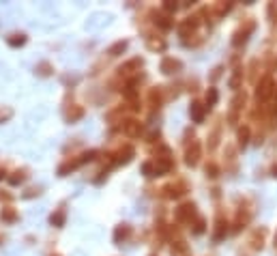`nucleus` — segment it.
Here are the masks:
<instances>
[{
	"label": "nucleus",
	"instance_id": "nucleus-6",
	"mask_svg": "<svg viewBox=\"0 0 277 256\" xmlns=\"http://www.w3.org/2000/svg\"><path fill=\"white\" fill-rule=\"evenodd\" d=\"M80 166H82L80 158H71V160H67V162H62L60 166H58V176H67L69 172H73V170H77Z\"/></svg>",
	"mask_w": 277,
	"mask_h": 256
},
{
	"label": "nucleus",
	"instance_id": "nucleus-25",
	"mask_svg": "<svg viewBox=\"0 0 277 256\" xmlns=\"http://www.w3.org/2000/svg\"><path fill=\"white\" fill-rule=\"evenodd\" d=\"M176 9H179V4H176V2H170V0H166V2H163V6H161V11L166 13V16H170V13H174Z\"/></svg>",
	"mask_w": 277,
	"mask_h": 256
},
{
	"label": "nucleus",
	"instance_id": "nucleus-11",
	"mask_svg": "<svg viewBox=\"0 0 277 256\" xmlns=\"http://www.w3.org/2000/svg\"><path fill=\"white\" fill-rule=\"evenodd\" d=\"M28 179V168H17V170H13V172L9 174V181L11 186H19V183H24Z\"/></svg>",
	"mask_w": 277,
	"mask_h": 256
},
{
	"label": "nucleus",
	"instance_id": "nucleus-10",
	"mask_svg": "<svg viewBox=\"0 0 277 256\" xmlns=\"http://www.w3.org/2000/svg\"><path fill=\"white\" fill-rule=\"evenodd\" d=\"M82 116H84V108H82V106H69V108L65 110L67 123H75V120H80Z\"/></svg>",
	"mask_w": 277,
	"mask_h": 256
},
{
	"label": "nucleus",
	"instance_id": "nucleus-21",
	"mask_svg": "<svg viewBox=\"0 0 277 256\" xmlns=\"http://www.w3.org/2000/svg\"><path fill=\"white\" fill-rule=\"evenodd\" d=\"M191 116H194L196 123H202L204 120V106L202 104H191Z\"/></svg>",
	"mask_w": 277,
	"mask_h": 256
},
{
	"label": "nucleus",
	"instance_id": "nucleus-12",
	"mask_svg": "<svg viewBox=\"0 0 277 256\" xmlns=\"http://www.w3.org/2000/svg\"><path fill=\"white\" fill-rule=\"evenodd\" d=\"M194 204H181L179 209H176V220L179 222H187V220H191V216H194Z\"/></svg>",
	"mask_w": 277,
	"mask_h": 256
},
{
	"label": "nucleus",
	"instance_id": "nucleus-5",
	"mask_svg": "<svg viewBox=\"0 0 277 256\" xmlns=\"http://www.w3.org/2000/svg\"><path fill=\"white\" fill-rule=\"evenodd\" d=\"M159 69L163 71V74L172 76V74H176V71H181V69H183V62H181V60H176V58H170V56H166V58L161 60Z\"/></svg>",
	"mask_w": 277,
	"mask_h": 256
},
{
	"label": "nucleus",
	"instance_id": "nucleus-1",
	"mask_svg": "<svg viewBox=\"0 0 277 256\" xmlns=\"http://www.w3.org/2000/svg\"><path fill=\"white\" fill-rule=\"evenodd\" d=\"M142 65H144V60L140 58H131V60H127L125 65H120L118 67V74H116V78L118 80H123V84H127L129 80H133V78H138L140 76V69H142Z\"/></svg>",
	"mask_w": 277,
	"mask_h": 256
},
{
	"label": "nucleus",
	"instance_id": "nucleus-4",
	"mask_svg": "<svg viewBox=\"0 0 277 256\" xmlns=\"http://www.w3.org/2000/svg\"><path fill=\"white\" fill-rule=\"evenodd\" d=\"M123 132H125V136H129V138H140V134H142V123L136 118H127L125 123H123Z\"/></svg>",
	"mask_w": 277,
	"mask_h": 256
},
{
	"label": "nucleus",
	"instance_id": "nucleus-2",
	"mask_svg": "<svg viewBox=\"0 0 277 256\" xmlns=\"http://www.w3.org/2000/svg\"><path fill=\"white\" fill-rule=\"evenodd\" d=\"M110 158H112V164H116V166H125V164H129L133 158H136V148H133L131 144H123L114 155H110Z\"/></svg>",
	"mask_w": 277,
	"mask_h": 256
},
{
	"label": "nucleus",
	"instance_id": "nucleus-35",
	"mask_svg": "<svg viewBox=\"0 0 277 256\" xmlns=\"http://www.w3.org/2000/svg\"><path fill=\"white\" fill-rule=\"evenodd\" d=\"M52 256H60V254H52Z\"/></svg>",
	"mask_w": 277,
	"mask_h": 256
},
{
	"label": "nucleus",
	"instance_id": "nucleus-15",
	"mask_svg": "<svg viewBox=\"0 0 277 256\" xmlns=\"http://www.w3.org/2000/svg\"><path fill=\"white\" fill-rule=\"evenodd\" d=\"M198 160H200V146L194 144L191 148H187V153H185V162H187L189 166H196Z\"/></svg>",
	"mask_w": 277,
	"mask_h": 256
},
{
	"label": "nucleus",
	"instance_id": "nucleus-19",
	"mask_svg": "<svg viewBox=\"0 0 277 256\" xmlns=\"http://www.w3.org/2000/svg\"><path fill=\"white\" fill-rule=\"evenodd\" d=\"M148 104H151V108H159L161 106V86L151 88V93H148Z\"/></svg>",
	"mask_w": 277,
	"mask_h": 256
},
{
	"label": "nucleus",
	"instance_id": "nucleus-16",
	"mask_svg": "<svg viewBox=\"0 0 277 256\" xmlns=\"http://www.w3.org/2000/svg\"><path fill=\"white\" fill-rule=\"evenodd\" d=\"M146 46H148V50H153V52H163V50H166V41L161 37H146Z\"/></svg>",
	"mask_w": 277,
	"mask_h": 256
},
{
	"label": "nucleus",
	"instance_id": "nucleus-13",
	"mask_svg": "<svg viewBox=\"0 0 277 256\" xmlns=\"http://www.w3.org/2000/svg\"><path fill=\"white\" fill-rule=\"evenodd\" d=\"M127 48H129V41H127V39H120V41H116V44L110 46L108 54H110V56H120V54L127 52Z\"/></svg>",
	"mask_w": 277,
	"mask_h": 256
},
{
	"label": "nucleus",
	"instance_id": "nucleus-17",
	"mask_svg": "<svg viewBox=\"0 0 277 256\" xmlns=\"http://www.w3.org/2000/svg\"><path fill=\"white\" fill-rule=\"evenodd\" d=\"M155 24H157L161 30H170L172 28V22H170V16H166L163 11H159V13H155Z\"/></svg>",
	"mask_w": 277,
	"mask_h": 256
},
{
	"label": "nucleus",
	"instance_id": "nucleus-29",
	"mask_svg": "<svg viewBox=\"0 0 277 256\" xmlns=\"http://www.w3.org/2000/svg\"><path fill=\"white\" fill-rule=\"evenodd\" d=\"M207 102H209V106H213L217 102V90L215 88H209V95H207Z\"/></svg>",
	"mask_w": 277,
	"mask_h": 256
},
{
	"label": "nucleus",
	"instance_id": "nucleus-9",
	"mask_svg": "<svg viewBox=\"0 0 277 256\" xmlns=\"http://www.w3.org/2000/svg\"><path fill=\"white\" fill-rule=\"evenodd\" d=\"M17 211L13 209V207H2L0 209V222L2 224H15L17 222Z\"/></svg>",
	"mask_w": 277,
	"mask_h": 256
},
{
	"label": "nucleus",
	"instance_id": "nucleus-30",
	"mask_svg": "<svg viewBox=\"0 0 277 256\" xmlns=\"http://www.w3.org/2000/svg\"><path fill=\"white\" fill-rule=\"evenodd\" d=\"M204 230V220H198V222H196V228H194V232L196 234H200Z\"/></svg>",
	"mask_w": 277,
	"mask_h": 256
},
{
	"label": "nucleus",
	"instance_id": "nucleus-14",
	"mask_svg": "<svg viewBox=\"0 0 277 256\" xmlns=\"http://www.w3.org/2000/svg\"><path fill=\"white\" fill-rule=\"evenodd\" d=\"M271 93H273V80H271V78H265L262 84L258 86V99H267Z\"/></svg>",
	"mask_w": 277,
	"mask_h": 256
},
{
	"label": "nucleus",
	"instance_id": "nucleus-18",
	"mask_svg": "<svg viewBox=\"0 0 277 256\" xmlns=\"http://www.w3.org/2000/svg\"><path fill=\"white\" fill-rule=\"evenodd\" d=\"M6 44H9L11 48H22L26 44V34L24 32H13L6 37Z\"/></svg>",
	"mask_w": 277,
	"mask_h": 256
},
{
	"label": "nucleus",
	"instance_id": "nucleus-3",
	"mask_svg": "<svg viewBox=\"0 0 277 256\" xmlns=\"http://www.w3.org/2000/svg\"><path fill=\"white\" fill-rule=\"evenodd\" d=\"M161 192H163V196H166V198H181L185 192H187V186H185L183 181H176V183H170V186H166Z\"/></svg>",
	"mask_w": 277,
	"mask_h": 256
},
{
	"label": "nucleus",
	"instance_id": "nucleus-20",
	"mask_svg": "<svg viewBox=\"0 0 277 256\" xmlns=\"http://www.w3.org/2000/svg\"><path fill=\"white\" fill-rule=\"evenodd\" d=\"M142 174H144V176H159L157 164H155V162H151V160H148V162H144V164H142Z\"/></svg>",
	"mask_w": 277,
	"mask_h": 256
},
{
	"label": "nucleus",
	"instance_id": "nucleus-8",
	"mask_svg": "<svg viewBox=\"0 0 277 256\" xmlns=\"http://www.w3.org/2000/svg\"><path fill=\"white\" fill-rule=\"evenodd\" d=\"M65 222H67V209H56L52 216H49V224L52 226H56V228H62L65 226Z\"/></svg>",
	"mask_w": 277,
	"mask_h": 256
},
{
	"label": "nucleus",
	"instance_id": "nucleus-22",
	"mask_svg": "<svg viewBox=\"0 0 277 256\" xmlns=\"http://www.w3.org/2000/svg\"><path fill=\"white\" fill-rule=\"evenodd\" d=\"M172 256H189L187 246H185L183 241H174L172 244Z\"/></svg>",
	"mask_w": 277,
	"mask_h": 256
},
{
	"label": "nucleus",
	"instance_id": "nucleus-31",
	"mask_svg": "<svg viewBox=\"0 0 277 256\" xmlns=\"http://www.w3.org/2000/svg\"><path fill=\"white\" fill-rule=\"evenodd\" d=\"M0 200H6V202H11V200H13V196H11V194H6V192H2V190H0Z\"/></svg>",
	"mask_w": 277,
	"mask_h": 256
},
{
	"label": "nucleus",
	"instance_id": "nucleus-26",
	"mask_svg": "<svg viewBox=\"0 0 277 256\" xmlns=\"http://www.w3.org/2000/svg\"><path fill=\"white\" fill-rule=\"evenodd\" d=\"M226 234V224L224 220H217V228H215V239H222Z\"/></svg>",
	"mask_w": 277,
	"mask_h": 256
},
{
	"label": "nucleus",
	"instance_id": "nucleus-28",
	"mask_svg": "<svg viewBox=\"0 0 277 256\" xmlns=\"http://www.w3.org/2000/svg\"><path fill=\"white\" fill-rule=\"evenodd\" d=\"M39 194H41V188H28L22 194V198H34V196H39Z\"/></svg>",
	"mask_w": 277,
	"mask_h": 256
},
{
	"label": "nucleus",
	"instance_id": "nucleus-23",
	"mask_svg": "<svg viewBox=\"0 0 277 256\" xmlns=\"http://www.w3.org/2000/svg\"><path fill=\"white\" fill-rule=\"evenodd\" d=\"M34 71H37V74L39 76H43V78H47V76H52V71H54V67L52 65H49V62H39V65L37 67H34Z\"/></svg>",
	"mask_w": 277,
	"mask_h": 256
},
{
	"label": "nucleus",
	"instance_id": "nucleus-32",
	"mask_svg": "<svg viewBox=\"0 0 277 256\" xmlns=\"http://www.w3.org/2000/svg\"><path fill=\"white\" fill-rule=\"evenodd\" d=\"M207 172H211V176H217V168L211 164V166H207Z\"/></svg>",
	"mask_w": 277,
	"mask_h": 256
},
{
	"label": "nucleus",
	"instance_id": "nucleus-24",
	"mask_svg": "<svg viewBox=\"0 0 277 256\" xmlns=\"http://www.w3.org/2000/svg\"><path fill=\"white\" fill-rule=\"evenodd\" d=\"M11 116H13V108H9V106H0V123L11 120Z\"/></svg>",
	"mask_w": 277,
	"mask_h": 256
},
{
	"label": "nucleus",
	"instance_id": "nucleus-33",
	"mask_svg": "<svg viewBox=\"0 0 277 256\" xmlns=\"http://www.w3.org/2000/svg\"><path fill=\"white\" fill-rule=\"evenodd\" d=\"M2 179H9V176H6V170L4 168H0V181Z\"/></svg>",
	"mask_w": 277,
	"mask_h": 256
},
{
	"label": "nucleus",
	"instance_id": "nucleus-7",
	"mask_svg": "<svg viewBox=\"0 0 277 256\" xmlns=\"http://www.w3.org/2000/svg\"><path fill=\"white\" fill-rule=\"evenodd\" d=\"M131 232H133V228L129 224H118L114 228V244H123V241H127L131 237Z\"/></svg>",
	"mask_w": 277,
	"mask_h": 256
},
{
	"label": "nucleus",
	"instance_id": "nucleus-27",
	"mask_svg": "<svg viewBox=\"0 0 277 256\" xmlns=\"http://www.w3.org/2000/svg\"><path fill=\"white\" fill-rule=\"evenodd\" d=\"M247 138H250V130H247V127H243V130L239 132V142H241V146L247 144Z\"/></svg>",
	"mask_w": 277,
	"mask_h": 256
},
{
	"label": "nucleus",
	"instance_id": "nucleus-34",
	"mask_svg": "<svg viewBox=\"0 0 277 256\" xmlns=\"http://www.w3.org/2000/svg\"><path fill=\"white\" fill-rule=\"evenodd\" d=\"M2 241H4V237H2V234H0V244H2Z\"/></svg>",
	"mask_w": 277,
	"mask_h": 256
}]
</instances>
